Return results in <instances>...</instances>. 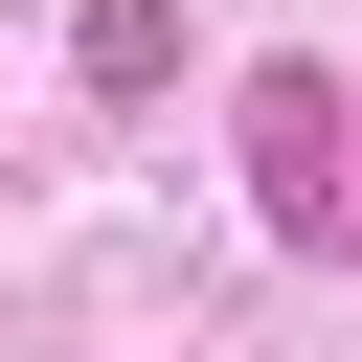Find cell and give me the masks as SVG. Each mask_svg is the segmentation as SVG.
I'll use <instances>...</instances> for the list:
<instances>
[{"label": "cell", "mask_w": 362, "mask_h": 362, "mask_svg": "<svg viewBox=\"0 0 362 362\" xmlns=\"http://www.w3.org/2000/svg\"><path fill=\"white\" fill-rule=\"evenodd\" d=\"M249 204H272V249H339V226H362V181H339V68H249Z\"/></svg>", "instance_id": "obj_1"}, {"label": "cell", "mask_w": 362, "mask_h": 362, "mask_svg": "<svg viewBox=\"0 0 362 362\" xmlns=\"http://www.w3.org/2000/svg\"><path fill=\"white\" fill-rule=\"evenodd\" d=\"M68 68H90V90H113V113H136V90H158V68H181V0H68Z\"/></svg>", "instance_id": "obj_2"}]
</instances>
